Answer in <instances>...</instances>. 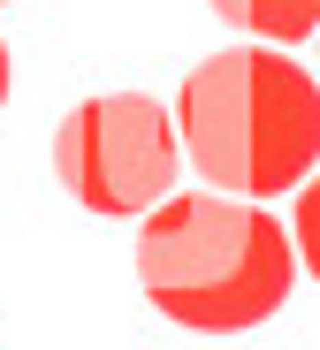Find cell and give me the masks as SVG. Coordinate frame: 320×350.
<instances>
[{
    "mask_svg": "<svg viewBox=\"0 0 320 350\" xmlns=\"http://www.w3.org/2000/svg\"><path fill=\"white\" fill-rule=\"evenodd\" d=\"M290 228L229 191H168L138 228V282L153 312L199 335H244L290 297Z\"/></svg>",
    "mask_w": 320,
    "mask_h": 350,
    "instance_id": "cell-1",
    "label": "cell"
},
{
    "mask_svg": "<svg viewBox=\"0 0 320 350\" xmlns=\"http://www.w3.org/2000/svg\"><path fill=\"white\" fill-rule=\"evenodd\" d=\"M183 152L229 198H282L320 167V77L275 46H229L183 77Z\"/></svg>",
    "mask_w": 320,
    "mask_h": 350,
    "instance_id": "cell-2",
    "label": "cell"
},
{
    "mask_svg": "<svg viewBox=\"0 0 320 350\" xmlns=\"http://www.w3.org/2000/svg\"><path fill=\"white\" fill-rule=\"evenodd\" d=\"M175 167H183V137L153 92H99V99L69 107L53 130L61 191L77 206H92L99 221L153 213L175 191Z\"/></svg>",
    "mask_w": 320,
    "mask_h": 350,
    "instance_id": "cell-3",
    "label": "cell"
},
{
    "mask_svg": "<svg viewBox=\"0 0 320 350\" xmlns=\"http://www.w3.org/2000/svg\"><path fill=\"white\" fill-rule=\"evenodd\" d=\"M214 16L229 31H251V38H275V46H305L320 31V0H214Z\"/></svg>",
    "mask_w": 320,
    "mask_h": 350,
    "instance_id": "cell-4",
    "label": "cell"
},
{
    "mask_svg": "<svg viewBox=\"0 0 320 350\" xmlns=\"http://www.w3.org/2000/svg\"><path fill=\"white\" fill-rule=\"evenodd\" d=\"M290 252L305 259V274L320 282V175L297 183V213H290Z\"/></svg>",
    "mask_w": 320,
    "mask_h": 350,
    "instance_id": "cell-5",
    "label": "cell"
},
{
    "mask_svg": "<svg viewBox=\"0 0 320 350\" xmlns=\"http://www.w3.org/2000/svg\"><path fill=\"white\" fill-rule=\"evenodd\" d=\"M8 84H16V69H8V46H0V107H8Z\"/></svg>",
    "mask_w": 320,
    "mask_h": 350,
    "instance_id": "cell-6",
    "label": "cell"
}]
</instances>
